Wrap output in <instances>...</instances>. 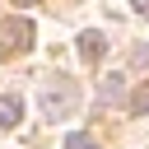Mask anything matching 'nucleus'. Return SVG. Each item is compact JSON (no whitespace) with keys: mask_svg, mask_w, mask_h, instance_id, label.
Instances as JSON below:
<instances>
[{"mask_svg":"<svg viewBox=\"0 0 149 149\" xmlns=\"http://www.w3.org/2000/svg\"><path fill=\"white\" fill-rule=\"evenodd\" d=\"M130 112H149V84L130 88Z\"/></svg>","mask_w":149,"mask_h":149,"instance_id":"obj_6","label":"nucleus"},{"mask_svg":"<svg viewBox=\"0 0 149 149\" xmlns=\"http://www.w3.org/2000/svg\"><path fill=\"white\" fill-rule=\"evenodd\" d=\"M65 149H98V140L88 130H74V135H65Z\"/></svg>","mask_w":149,"mask_h":149,"instance_id":"obj_5","label":"nucleus"},{"mask_svg":"<svg viewBox=\"0 0 149 149\" xmlns=\"http://www.w3.org/2000/svg\"><path fill=\"white\" fill-rule=\"evenodd\" d=\"M135 9H140V14H149V0H135Z\"/></svg>","mask_w":149,"mask_h":149,"instance_id":"obj_7","label":"nucleus"},{"mask_svg":"<svg viewBox=\"0 0 149 149\" xmlns=\"http://www.w3.org/2000/svg\"><path fill=\"white\" fill-rule=\"evenodd\" d=\"M33 23L28 19H5L0 23V56H23L28 47H33Z\"/></svg>","mask_w":149,"mask_h":149,"instance_id":"obj_2","label":"nucleus"},{"mask_svg":"<svg viewBox=\"0 0 149 149\" xmlns=\"http://www.w3.org/2000/svg\"><path fill=\"white\" fill-rule=\"evenodd\" d=\"M19 121H23V102L5 93V98H0V126H5V130H14Z\"/></svg>","mask_w":149,"mask_h":149,"instance_id":"obj_4","label":"nucleus"},{"mask_svg":"<svg viewBox=\"0 0 149 149\" xmlns=\"http://www.w3.org/2000/svg\"><path fill=\"white\" fill-rule=\"evenodd\" d=\"M37 107H42V116H47V121H65V116L79 107V84H74V79H65V74L42 79V84H37Z\"/></svg>","mask_w":149,"mask_h":149,"instance_id":"obj_1","label":"nucleus"},{"mask_svg":"<svg viewBox=\"0 0 149 149\" xmlns=\"http://www.w3.org/2000/svg\"><path fill=\"white\" fill-rule=\"evenodd\" d=\"M79 51H84V61H88V65H98V61H102V51H107V37H102L98 28H84V33H79Z\"/></svg>","mask_w":149,"mask_h":149,"instance_id":"obj_3","label":"nucleus"}]
</instances>
